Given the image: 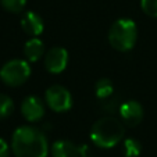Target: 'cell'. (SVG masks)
I'll list each match as a JSON object with an SVG mask.
<instances>
[{"mask_svg": "<svg viewBox=\"0 0 157 157\" xmlns=\"http://www.w3.org/2000/svg\"><path fill=\"white\" fill-rule=\"evenodd\" d=\"M68 52L64 48H52L44 54V67L52 74H60L67 68Z\"/></svg>", "mask_w": 157, "mask_h": 157, "instance_id": "6", "label": "cell"}, {"mask_svg": "<svg viewBox=\"0 0 157 157\" xmlns=\"http://www.w3.org/2000/svg\"><path fill=\"white\" fill-rule=\"evenodd\" d=\"M120 116L127 125L136 127L143 118V107L139 101L128 100L120 107Z\"/></svg>", "mask_w": 157, "mask_h": 157, "instance_id": "9", "label": "cell"}, {"mask_svg": "<svg viewBox=\"0 0 157 157\" xmlns=\"http://www.w3.org/2000/svg\"><path fill=\"white\" fill-rule=\"evenodd\" d=\"M24 54L28 61H38L44 54V43L36 36H32L24 46Z\"/></svg>", "mask_w": 157, "mask_h": 157, "instance_id": "11", "label": "cell"}, {"mask_svg": "<svg viewBox=\"0 0 157 157\" xmlns=\"http://www.w3.org/2000/svg\"><path fill=\"white\" fill-rule=\"evenodd\" d=\"M13 110H14V103H13L11 98L0 93V120L7 118L13 113Z\"/></svg>", "mask_w": 157, "mask_h": 157, "instance_id": "14", "label": "cell"}, {"mask_svg": "<svg viewBox=\"0 0 157 157\" xmlns=\"http://www.w3.org/2000/svg\"><path fill=\"white\" fill-rule=\"evenodd\" d=\"M21 28L27 35L38 36L43 32V20L33 11H27L21 18Z\"/></svg>", "mask_w": 157, "mask_h": 157, "instance_id": "10", "label": "cell"}, {"mask_svg": "<svg viewBox=\"0 0 157 157\" xmlns=\"http://www.w3.org/2000/svg\"><path fill=\"white\" fill-rule=\"evenodd\" d=\"M31 77V67L28 61L14 59L7 61L0 70V79L7 86H21Z\"/></svg>", "mask_w": 157, "mask_h": 157, "instance_id": "4", "label": "cell"}, {"mask_svg": "<svg viewBox=\"0 0 157 157\" xmlns=\"http://www.w3.org/2000/svg\"><path fill=\"white\" fill-rule=\"evenodd\" d=\"M46 104L56 113H64L68 111L72 106L71 93L61 85H53L44 93Z\"/></svg>", "mask_w": 157, "mask_h": 157, "instance_id": "5", "label": "cell"}, {"mask_svg": "<svg viewBox=\"0 0 157 157\" xmlns=\"http://www.w3.org/2000/svg\"><path fill=\"white\" fill-rule=\"evenodd\" d=\"M86 145H75L74 142L65 139H60L52 145L53 157H86Z\"/></svg>", "mask_w": 157, "mask_h": 157, "instance_id": "7", "label": "cell"}, {"mask_svg": "<svg viewBox=\"0 0 157 157\" xmlns=\"http://www.w3.org/2000/svg\"><path fill=\"white\" fill-rule=\"evenodd\" d=\"M142 151V145L139 140L128 138L124 140V154L125 157H138Z\"/></svg>", "mask_w": 157, "mask_h": 157, "instance_id": "13", "label": "cell"}, {"mask_svg": "<svg viewBox=\"0 0 157 157\" xmlns=\"http://www.w3.org/2000/svg\"><path fill=\"white\" fill-rule=\"evenodd\" d=\"M11 150L15 157H48V139L38 128L24 125L13 133Z\"/></svg>", "mask_w": 157, "mask_h": 157, "instance_id": "1", "label": "cell"}, {"mask_svg": "<svg viewBox=\"0 0 157 157\" xmlns=\"http://www.w3.org/2000/svg\"><path fill=\"white\" fill-rule=\"evenodd\" d=\"M138 38V28L135 21L129 18H120L111 25L109 42L116 50L128 52L135 46Z\"/></svg>", "mask_w": 157, "mask_h": 157, "instance_id": "3", "label": "cell"}, {"mask_svg": "<svg viewBox=\"0 0 157 157\" xmlns=\"http://www.w3.org/2000/svg\"><path fill=\"white\" fill-rule=\"evenodd\" d=\"M113 92H114V86L110 79L101 78V79H99L98 82H96L95 93H96V96H98V99L106 100V99H109L110 96L113 95Z\"/></svg>", "mask_w": 157, "mask_h": 157, "instance_id": "12", "label": "cell"}, {"mask_svg": "<svg viewBox=\"0 0 157 157\" xmlns=\"http://www.w3.org/2000/svg\"><path fill=\"white\" fill-rule=\"evenodd\" d=\"M21 113L24 118L29 122L40 121L44 116V104L36 96H28L21 104Z\"/></svg>", "mask_w": 157, "mask_h": 157, "instance_id": "8", "label": "cell"}, {"mask_svg": "<svg viewBox=\"0 0 157 157\" xmlns=\"http://www.w3.org/2000/svg\"><path fill=\"white\" fill-rule=\"evenodd\" d=\"M124 125L114 117H103L93 124L90 139L98 147L110 149L117 146L124 138Z\"/></svg>", "mask_w": 157, "mask_h": 157, "instance_id": "2", "label": "cell"}, {"mask_svg": "<svg viewBox=\"0 0 157 157\" xmlns=\"http://www.w3.org/2000/svg\"><path fill=\"white\" fill-rule=\"evenodd\" d=\"M140 7L147 15L157 18V0H140Z\"/></svg>", "mask_w": 157, "mask_h": 157, "instance_id": "16", "label": "cell"}, {"mask_svg": "<svg viewBox=\"0 0 157 157\" xmlns=\"http://www.w3.org/2000/svg\"><path fill=\"white\" fill-rule=\"evenodd\" d=\"M0 3L7 11L10 13H20L27 4V0H0Z\"/></svg>", "mask_w": 157, "mask_h": 157, "instance_id": "15", "label": "cell"}, {"mask_svg": "<svg viewBox=\"0 0 157 157\" xmlns=\"http://www.w3.org/2000/svg\"><path fill=\"white\" fill-rule=\"evenodd\" d=\"M10 156V147L4 139L0 138V157H9Z\"/></svg>", "mask_w": 157, "mask_h": 157, "instance_id": "17", "label": "cell"}]
</instances>
